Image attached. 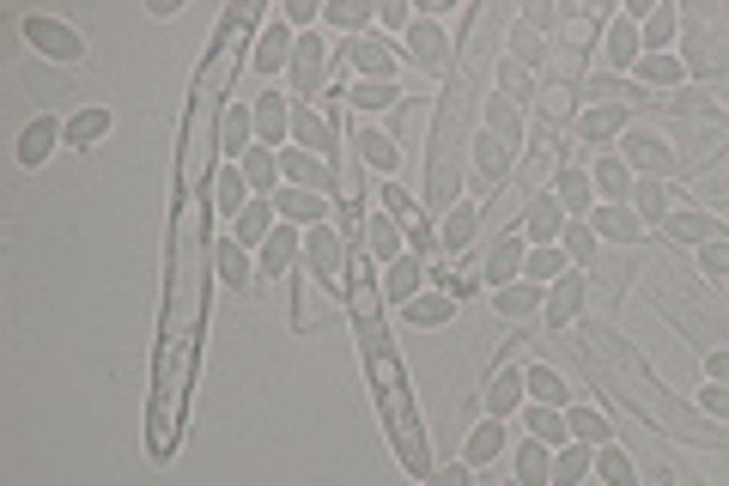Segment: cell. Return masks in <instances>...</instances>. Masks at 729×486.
Returning a JSON list of instances; mask_svg holds the SVG:
<instances>
[{"label":"cell","mask_w":729,"mask_h":486,"mask_svg":"<svg viewBox=\"0 0 729 486\" xmlns=\"http://www.w3.org/2000/svg\"><path fill=\"white\" fill-rule=\"evenodd\" d=\"M547 195L566 207V220H590V213H596V183H590V171H578V164H566V171L553 176Z\"/></svg>","instance_id":"obj_2"},{"label":"cell","mask_w":729,"mask_h":486,"mask_svg":"<svg viewBox=\"0 0 729 486\" xmlns=\"http://www.w3.org/2000/svg\"><path fill=\"white\" fill-rule=\"evenodd\" d=\"M24 37H31V49L37 55H49V61H80L86 55V43L68 31V24H56V19H24Z\"/></svg>","instance_id":"obj_4"},{"label":"cell","mask_w":729,"mask_h":486,"mask_svg":"<svg viewBox=\"0 0 729 486\" xmlns=\"http://www.w3.org/2000/svg\"><path fill=\"white\" fill-rule=\"evenodd\" d=\"M602 49H608V68H615V73H632V68H638V55H645V31H638L627 12H620Z\"/></svg>","instance_id":"obj_20"},{"label":"cell","mask_w":729,"mask_h":486,"mask_svg":"<svg viewBox=\"0 0 729 486\" xmlns=\"http://www.w3.org/2000/svg\"><path fill=\"white\" fill-rule=\"evenodd\" d=\"M627 164H638L645 176H662L675 159H669V146H662L657 134H627Z\"/></svg>","instance_id":"obj_37"},{"label":"cell","mask_w":729,"mask_h":486,"mask_svg":"<svg viewBox=\"0 0 729 486\" xmlns=\"http://www.w3.org/2000/svg\"><path fill=\"white\" fill-rule=\"evenodd\" d=\"M256 134H262V146L280 152L286 146V134H292V98L286 92H256Z\"/></svg>","instance_id":"obj_3"},{"label":"cell","mask_w":729,"mask_h":486,"mask_svg":"<svg viewBox=\"0 0 729 486\" xmlns=\"http://www.w3.org/2000/svg\"><path fill=\"white\" fill-rule=\"evenodd\" d=\"M364 243H371V255H377L383 267L396 262V255H408V243H401V225L389 220V213H377V220L364 225Z\"/></svg>","instance_id":"obj_39"},{"label":"cell","mask_w":729,"mask_h":486,"mask_svg":"<svg viewBox=\"0 0 729 486\" xmlns=\"http://www.w3.org/2000/svg\"><path fill=\"white\" fill-rule=\"evenodd\" d=\"M523 419H529V438H536V444H547V450H559V444H571L566 407H541V402H529V407H523Z\"/></svg>","instance_id":"obj_28"},{"label":"cell","mask_w":729,"mask_h":486,"mask_svg":"<svg viewBox=\"0 0 729 486\" xmlns=\"http://www.w3.org/2000/svg\"><path fill=\"white\" fill-rule=\"evenodd\" d=\"M523 383H529V402H541V407H571V389H566V377H559L553 365H529Z\"/></svg>","instance_id":"obj_34"},{"label":"cell","mask_w":729,"mask_h":486,"mask_svg":"<svg viewBox=\"0 0 729 486\" xmlns=\"http://www.w3.org/2000/svg\"><path fill=\"white\" fill-rule=\"evenodd\" d=\"M632 213H638V220H669V213H675V189L669 183H662V176H632Z\"/></svg>","instance_id":"obj_21"},{"label":"cell","mask_w":729,"mask_h":486,"mask_svg":"<svg viewBox=\"0 0 729 486\" xmlns=\"http://www.w3.org/2000/svg\"><path fill=\"white\" fill-rule=\"evenodd\" d=\"M238 171H243V183H250L256 195H268V201L280 195V152H273V146H250L238 159Z\"/></svg>","instance_id":"obj_18"},{"label":"cell","mask_w":729,"mask_h":486,"mask_svg":"<svg viewBox=\"0 0 729 486\" xmlns=\"http://www.w3.org/2000/svg\"><path fill=\"white\" fill-rule=\"evenodd\" d=\"M517 128H523V122H517L511 98H487V134H499L505 146H511V140H517Z\"/></svg>","instance_id":"obj_52"},{"label":"cell","mask_w":729,"mask_h":486,"mask_svg":"<svg viewBox=\"0 0 729 486\" xmlns=\"http://www.w3.org/2000/svg\"><path fill=\"white\" fill-rule=\"evenodd\" d=\"M541 110H547V117H566V110H571V92H566V85H553V92L541 98Z\"/></svg>","instance_id":"obj_61"},{"label":"cell","mask_w":729,"mask_h":486,"mask_svg":"<svg viewBox=\"0 0 729 486\" xmlns=\"http://www.w3.org/2000/svg\"><path fill=\"white\" fill-rule=\"evenodd\" d=\"M273 225H280V207H273L268 195H256L250 207H243L238 220H231V237H238L243 250H262V243L273 237Z\"/></svg>","instance_id":"obj_9"},{"label":"cell","mask_w":729,"mask_h":486,"mask_svg":"<svg viewBox=\"0 0 729 486\" xmlns=\"http://www.w3.org/2000/svg\"><path fill=\"white\" fill-rule=\"evenodd\" d=\"M523 262H529V237H499L487 255V286H511V280H523Z\"/></svg>","instance_id":"obj_14"},{"label":"cell","mask_w":729,"mask_h":486,"mask_svg":"<svg viewBox=\"0 0 729 486\" xmlns=\"http://www.w3.org/2000/svg\"><path fill=\"white\" fill-rule=\"evenodd\" d=\"M408 250H413V255L432 250V225H426V220H413V225H408Z\"/></svg>","instance_id":"obj_60"},{"label":"cell","mask_w":729,"mask_h":486,"mask_svg":"<svg viewBox=\"0 0 729 486\" xmlns=\"http://www.w3.org/2000/svg\"><path fill=\"white\" fill-rule=\"evenodd\" d=\"M401 316L413 328H445V323H456V292H420L413 304H401Z\"/></svg>","instance_id":"obj_27"},{"label":"cell","mask_w":729,"mask_h":486,"mask_svg":"<svg viewBox=\"0 0 729 486\" xmlns=\"http://www.w3.org/2000/svg\"><path fill=\"white\" fill-rule=\"evenodd\" d=\"M578 311H583V274L571 267L566 280H553V286H547V323H553V328H566Z\"/></svg>","instance_id":"obj_25"},{"label":"cell","mask_w":729,"mask_h":486,"mask_svg":"<svg viewBox=\"0 0 729 486\" xmlns=\"http://www.w3.org/2000/svg\"><path fill=\"white\" fill-rule=\"evenodd\" d=\"M499 80H505V92H511V98H523V92H536V85H529V73H523V68H517V61H505V73H499Z\"/></svg>","instance_id":"obj_57"},{"label":"cell","mask_w":729,"mask_h":486,"mask_svg":"<svg viewBox=\"0 0 729 486\" xmlns=\"http://www.w3.org/2000/svg\"><path fill=\"white\" fill-rule=\"evenodd\" d=\"M566 274H571V255L559 250V243H536V250H529L523 280H536V286H553V280H566Z\"/></svg>","instance_id":"obj_31"},{"label":"cell","mask_w":729,"mask_h":486,"mask_svg":"<svg viewBox=\"0 0 729 486\" xmlns=\"http://www.w3.org/2000/svg\"><path fill=\"white\" fill-rule=\"evenodd\" d=\"M377 201H383V213H389V220H408V225H413V220H420V213H413V207H408V195H401V189H396V183H383V195H377Z\"/></svg>","instance_id":"obj_55"},{"label":"cell","mask_w":729,"mask_h":486,"mask_svg":"<svg viewBox=\"0 0 729 486\" xmlns=\"http://www.w3.org/2000/svg\"><path fill=\"white\" fill-rule=\"evenodd\" d=\"M322 55H329V49H322V37H298V49H292V92L298 98H310L322 85Z\"/></svg>","instance_id":"obj_15"},{"label":"cell","mask_w":729,"mask_h":486,"mask_svg":"<svg viewBox=\"0 0 729 486\" xmlns=\"http://www.w3.org/2000/svg\"><path fill=\"white\" fill-rule=\"evenodd\" d=\"M468 171H475L480 189H492L505 171H511V146L499 134H475V152H468Z\"/></svg>","instance_id":"obj_13"},{"label":"cell","mask_w":729,"mask_h":486,"mask_svg":"<svg viewBox=\"0 0 729 486\" xmlns=\"http://www.w3.org/2000/svg\"><path fill=\"white\" fill-rule=\"evenodd\" d=\"M559 250H566L571 262H590V255H596V232H590V220H566V232H559Z\"/></svg>","instance_id":"obj_50"},{"label":"cell","mask_w":729,"mask_h":486,"mask_svg":"<svg viewBox=\"0 0 729 486\" xmlns=\"http://www.w3.org/2000/svg\"><path fill=\"white\" fill-rule=\"evenodd\" d=\"M627 122H632L627 104H602V110H590V117H578V134L583 140H615Z\"/></svg>","instance_id":"obj_41"},{"label":"cell","mask_w":729,"mask_h":486,"mask_svg":"<svg viewBox=\"0 0 729 486\" xmlns=\"http://www.w3.org/2000/svg\"><path fill=\"white\" fill-rule=\"evenodd\" d=\"M523 232L536 243H559L566 232V207H559L553 195H529V213H523Z\"/></svg>","instance_id":"obj_26"},{"label":"cell","mask_w":729,"mask_h":486,"mask_svg":"<svg viewBox=\"0 0 729 486\" xmlns=\"http://www.w3.org/2000/svg\"><path fill=\"white\" fill-rule=\"evenodd\" d=\"M675 43V7H650L645 19V55H669Z\"/></svg>","instance_id":"obj_47"},{"label":"cell","mask_w":729,"mask_h":486,"mask_svg":"<svg viewBox=\"0 0 729 486\" xmlns=\"http://www.w3.org/2000/svg\"><path fill=\"white\" fill-rule=\"evenodd\" d=\"M632 80L638 85H681L687 80V61L681 55H638Z\"/></svg>","instance_id":"obj_40"},{"label":"cell","mask_w":729,"mask_h":486,"mask_svg":"<svg viewBox=\"0 0 729 486\" xmlns=\"http://www.w3.org/2000/svg\"><path fill=\"white\" fill-rule=\"evenodd\" d=\"M517 407H529L523 371H499V377L487 383V419H505V414H517Z\"/></svg>","instance_id":"obj_23"},{"label":"cell","mask_w":729,"mask_h":486,"mask_svg":"<svg viewBox=\"0 0 729 486\" xmlns=\"http://www.w3.org/2000/svg\"><path fill=\"white\" fill-rule=\"evenodd\" d=\"M590 183H596V195H602V201H627V207H632V164L627 159H615V152L596 159L590 164Z\"/></svg>","instance_id":"obj_22"},{"label":"cell","mask_w":729,"mask_h":486,"mask_svg":"<svg viewBox=\"0 0 729 486\" xmlns=\"http://www.w3.org/2000/svg\"><path fill=\"white\" fill-rule=\"evenodd\" d=\"M322 19H329L334 31H364V24L377 19V7H359V0H329V7H322Z\"/></svg>","instance_id":"obj_48"},{"label":"cell","mask_w":729,"mask_h":486,"mask_svg":"<svg viewBox=\"0 0 729 486\" xmlns=\"http://www.w3.org/2000/svg\"><path fill=\"white\" fill-rule=\"evenodd\" d=\"M596 480L602 486H638V463L620 444H602V450H596Z\"/></svg>","instance_id":"obj_38"},{"label":"cell","mask_w":729,"mask_h":486,"mask_svg":"<svg viewBox=\"0 0 729 486\" xmlns=\"http://www.w3.org/2000/svg\"><path fill=\"white\" fill-rule=\"evenodd\" d=\"M706 371H711V383H729V353L718 347V353H711V360H706Z\"/></svg>","instance_id":"obj_62"},{"label":"cell","mask_w":729,"mask_h":486,"mask_svg":"<svg viewBox=\"0 0 729 486\" xmlns=\"http://www.w3.org/2000/svg\"><path fill=\"white\" fill-rule=\"evenodd\" d=\"M662 225H669L675 243H711V237H718V220H706V213H681V207H675Z\"/></svg>","instance_id":"obj_44"},{"label":"cell","mask_w":729,"mask_h":486,"mask_svg":"<svg viewBox=\"0 0 729 486\" xmlns=\"http://www.w3.org/2000/svg\"><path fill=\"white\" fill-rule=\"evenodd\" d=\"M590 232H596V237H608V243H638V237H645V220H638L627 201H596Z\"/></svg>","instance_id":"obj_6"},{"label":"cell","mask_w":729,"mask_h":486,"mask_svg":"<svg viewBox=\"0 0 729 486\" xmlns=\"http://www.w3.org/2000/svg\"><path fill=\"white\" fill-rule=\"evenodd\" d=\"M347 68H359L364 80H396V49H389V37H353V43H347Z\"/></svg>","instance_id":"obj_7"},{"label":"cell","mask_w":729,"mask_h":486,"mask_svg":"<svg viewBox=\"0 0 729 486\" xmlns=\"http://www.w3.org/2000/svg\"><path fill=\"white\" fill-rule=\"evenodd\" d=\"M517 486H553V450L536 438L517 444Z\"/></svg>","instance_id":"obj_32"},{"label":"cell","mask_w":729,"mask_h":486,"mask_svg":"<svg viewBox=\"0 0 729 486\" xmlns=\"http://www.w3.org/2000/svg\"><path fill=\"white\" fill-rule=\"evenodd\" d=\"M590 475H596V450L590 444L571 438V444H559L553 450V486H583Z\"/></svg>","instance_id":"obj_24"},{"label":"cell","mask_w":729,"mask_h":486,"mask_svg":"<svg viewBox=\"0 0 729 486\" xmlns=\"http://www.w3.org/2000/svg\"><path fill=\"white\" fill-rule=\"evenodd\" d=\"M256 274H262V267L250 262V250H243L238 237H231V243H219V280H226L231 292H250V286H256Z\"/></svg>","instance_id":"obj_30"},{"label":"cell","mask_w":729,"mask_h":486,"mask_svg":"<svg viewBox=\"0 0 729 486\" xmlns=\"http://www.w3.org/2000/svg\"><path fill=\"white\" fill-rule=\"evenodd\" d=\"M292 134L304 140V152H317V159H334V134L322 128L317 117H310L304 104H292Z\"/></svg>","instance_id":"obj_43"},{"label":"cell","mask_w":729,"mask_h":486,"mask_svg":"<svg viewBox=\"0 0 729 486\" xmlns=\"http://www.w3.org/2000/svg\"><path fill=\"white\" fill-rule=\"evenodd\" d=\"M213 201H219V213H226V220H238V213L256 201V189L243 183V171H238V164H226V171L213 176Z\"/></svg>","instance_id":"obj_33"},{"label":"cell","mask_w":729,"mask_h":486,"mask_svg":"<svg viewBox=\"0 0 729 486\" xmlns=\"http://www.w3.org/2000/svg\"><path fill=\"white\" fill-rule=\"evenodd\" d=\"M475 225H480V207H475V201H456L450 220H445V243H450V250H462V243L475 237Z\"/></svg>","instance_id":"obj_49"},{"label":"cell","mask_w":729,"mask_h":486,"mask_svg":"<svg viewBox=\"0 0 729 486\" xmlns=\"http://www.w3.org/2000/svg\"><path fill=\"white\" fill-rule=\"evenodd\" d=\"M420 280H426V267H420V255H396V262H389V274H383V298L389 304H413V298H420Z\"/></svg>","instance_id":"obj_16"},{"label":"cell","mask_w":729,"mask_h":486,"mask_svg":"<svg viewBox=\"0 0 729 486\" xmlns=\"http://www.w3.org/2000/svg\"><path fill=\"white\" fill-rule=\"evenodd\" d=\"M699 402H706V407H711V414H718V419H729V383H711V389L699 395Z\"/></svg>","instance_id":"obj_58"},{"label":"cell","mask_w":729,"mask_h":486,"mask_svg":"<svg viewBox=\"0 0 729 486\" xmlns=\"http://www.w3.org/2000/svg\"><path fill=\"white\" fill-rule=\"evenodd\" d=\"M280 183L286 189H329V171H322V159L317 152H304V146H280Z\"/></svg>","instance_id":"obj_11"},{"label":"cell","mask_w":729,"mask_h":486,"mask_svg":"<svg viewBox=\"0 0 729 486\" xmlns=\"http://www.w3.org/2000/svg\"><path fill=\"white\" fill-rule=\"evenodd\" d=\"M292 49H298L292 24H273V31L262 37V43H256L250 68H256V73H268V80H273V73H286V68H292Z\"/></svg>","instance_id":"obj_19"},{"label":"cell","mask_w":729,"mask_h":486,"mask_svg":"<svg viewBox=\"0 0 729 486\" xmlns=\"http://www.w3.org/2000/svg\"><path fill=\"white\" fill-rule=\"evenodd\" d=\"M298 255H304V237H298V225H273V237L256 250V267H262V280H280V274H292L298 267Z\"/></svg>","instance_id":"obj_1"},{"label":"cell","mask_w":729,"mask_h":486,"mask_svg":"<svg viewBox=\"0 0 729 486\" xmlns=\"http://www.w3.org/2000/svg\"><path fill=\"white\" fill-rule=\"evenodd\" d=\"M566 426L578 444H590V450H602V444H615V426H608L596 407H566Z\"/></svg>","instance_id":"obj_36"},{"label":"cell","mask_w":729,"mask_h":486,"mask_svg":"<svg viewBox=\"0 0 729 486\" xmlns=\"http://www.w3.org/2000/svg\"><path fill=\"white\" fill-rule=\"evenodd\" d=\"M359 152H364L371 171H396V164H401V146L389 134H377V128H364V134H359Z\"/></svg>","instance_id":"obj_46"},{"label":"cell","mask_w":729,"mask_h":486,"mask_svg":"<svg viewBox=\"0 0 729 486\" xmlns=\"http://www.w3.org/2000/svg\"><path fill=\"white\" fill-rule=\"evenodd\" d=\"M377 24H383V31H401V37H408V31H413V12L401 7V0H383V7H377Z\"/></svg>","instance_id":"obj_54"},{"label":"cell","mask_w":729,"mask_h":486,"mask_svg":"<svg viewBox=\"0 0 729 486\" xmlns=\"http://www.w3.org/2000/svg\"><path fill=\"white\" fill-rule=\"evenodd\" d=\"M56 140H61V128L49 122V117H37V122L19 134V164H31V171H37V164H43L49 152H56Z\"/></svg>","instance_id":"obj_35"},{"label":"cell","mask_w":729,"mask_h":486,"mask_svg":"<svg viewBox=\"0 0 729 486\" xmlns=\"http://www.w3.org/2000/svg\"><path fill=\"white\" fill-rule=\"evenodd\" d=\"M110 134V110H80V117H73L68 128H61V140H68V146H98V140Z\"/></svg>","instance_id":"obj_42"},{"label":"cell","mask_w":729,"mask_h":486,"mask_svg":"<svg viewBox=\"0 0 729 486\" xmlns=\"http://www.w3.org/2000/svg\"><path fill=\"white\" fill-rule=\"evenodd\" d=\"M536 304H547V292L536 286V280H511V286L492 292V311L511 316V323H517V316H536Z\"/></svg>","instance_id":"obj_29"},{"label":"cell","mask_w":729,"mask_h":486,"mask_svg":"<svg viewBox=\"0 0 729 486\" xmlns=\"http://www.w3.org/2000/svg\"><path fill=\"white\" fill-rule=\"evenodd\" d=\"M505 444H511L505 419H480V426L462 438V463H468V468H492V463L505 456Z\"/></svg>","instance_id":"obj_10"},{"label":"cell","mask_w":729,"mask_h":486,"mask_svg":"<svg viewBox=\"0 0 729 486\" xmlns=\"http://www.w3.org/2000/svg\"><path fill=\"white\" fill-rule=\"evenodd\" d=\"M273 207H280L286 225H329V195H317V189H280L273 195Z\"/></svg>","instance_id":"obj_8"},{"label":"cell","mask_w":729,"mask_h":486,"mask_svg":"<svg viewBox=\"0 0 729 486\" xmlns=\"http://www.w3.org/2000/svg\"><path fill=\"white\" fill-rule=\"evenodd\" d=\"M553 176H559L553 152H547V146H529V159H523V189H529V195H547V189H553Z\"/></svg>","instance_id":"obj_45"},{"label":"cell","mask_w":729,"mask_h":486,"mask_svg":"<svg viewBox=\"0 0 729 486\" xmlns=\"http://www.w3.org/2000/svg\"><path fill=\"white\" fill-rule=\"evenodd\" d=\"M347 98H353L359 110H389V104H396L401 92H396V80H359V85H353V92H347Z\"/></svg>","instance_id":"obj_51"},{"label":"cell","mask_w":729,"mask_h":486,"mask_svg":"<svg viewBox=\"0 0 729 486\" xmlns=\"http://www.w3.org/2000/svg\"><path fill=\"white\" fill-rule=\"evenodd\" d=\"M468 475H475L468 463H450V468H438L432 475V486H468Z\"/></svg>","instance_id":"obj_59"},{"label":"cell","mask_w":729,"mask_h":486,"mask_svg":"<svg viewBox=\"0 0 729 486\" xmlns=\"http://www.w3.org/2000/svg\"><path fill=\"white\" fill-rule=\"evenodd\" d=\"M310 19H322V7H317V0H286V24H292V31H304Z\"/></svg>","instance_id":"obj_56"},{"label":"cell","mask_w":729,"mask_h":486,"mask_svg":"<svg viewBox=\"0 0 729 486\" xmlns=\"http://www.w3.org/2000/svg\"><path fill=\"white\" fill-rule=\"evenodd\" d=\"M250 140H256V110L226 104V117H219V152H226V164H238L250 152Z\"/></svg>","instance_id":"obj_12"},{"label":"cell","mask_w":729,"mask_h":486,"mask_svg":"<svg viewBox=\"0 0 729 486\" xmlns=\"http://www.w3.org/2000/svg\"><path fill=\"white\" fill-rule=\"evenodd\" d=\"M699 267H706V274H729V237L723 232L711 243H699Z\"/></svg>","instance_id":"obj_53"},{"label":"cell","mask_w":729,"mask_h":486,"mask_svg":"<svg viewBox=\"0 0 729 486\" xmlns=\"http://www.w3.org/2000/svg\"><path fill=\"white\" fill-rule=\"evenodd\" d=\"M408 49H413V61H420L426 73H445V68H450V43H445V31H438L432 19H413Z\"/></svg>","instance_id":"obj_17"},{"label":"cell","mask_w":729,"mask_h":486,"mask_svg":"<svg viewBox=\"0 0 729 486\" xmlns=\"http://www.w3.org/2000/svg\"><path fill=\"white\" fill-rule=\"evenodd\" d=\"M304 262L317 267L322 280H341V267H347V250H341V232H334V225H310L304 232Z\"/></svg>","instance_id":"obj_5"}]
</instances>
